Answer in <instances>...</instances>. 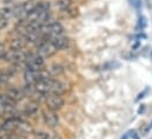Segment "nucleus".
Instances as JSON below:
<instances>
[{
  "instance_id": "1",
  "label": "nucleus",
  "mask_w": 152,
  "mask_h": 139,
  "mask_svg": "<svg viewBox=\"0 0 152 139\" xmlns=\"http://www.w3.org/2000/svg\"><path fill=\"white\" fill-rule=\"evenodd\" d=\"M27 56H28V53L24 52V50H20V51L10 50V51H7V52L5 53L2 60L8 61V63H12V64H18V65H19V64L26 61Z\"/></svg>"
},
{
  "instance_id": "2",
  "label": "nucleus",
  "mask_w": 152,
  "mask_h": 139,
  "mask_svg": "<svg viewBox=\"0 0 152 139\" xmlns=\"http://www.w3.org/2000/svg\"><path fill=\"white\" fill-rule=\"evenodd\" d=\"M45 102L47 105L48 110L52 111H59L63 106H64V98L59 94H54V93H48L45 98Z\"/></svg>"
},
{
  "instance_id": "3",
  "label": "nucleus",
  "mask_w": 152,
  "mask_h": 139,
  "mask_svg": "<svg viewBox=\"0 0 152 139\" xmlns=\"http://www.w3.org/2000/svg\"><path fill=\"white\" fill-rule=\"evenodd\" d=\"M25 63H26L27 69L33 70V71H41L44 69V65H45L44 58L41 56H39L38 53H36V54L30 53L27 56V59Z\"/></svg>"
},
{
  "instance_id": "4",
  "label": "nucleus",
  "mask_w": 152,
  "mask_h": 139,
  "mask_svg": "<svg viewBox=\"0 0 152 139\" xmlns=\"http://www.w3.org/2000/svg\"><path fill=\"white\" fill-rule=\"evenodd\" d=\"M58 52V50L56 48V46L47 39V40H45L42 44H40L38 46V51H37V53H38L39 56H41L42 58H50V57H52L53 54H56Z\"/></svg>"
},
{
  "instance_id": "5",
  "label": "nucleus",
  "mask_w": 152,
  "mask_h": 139,
  "mask_svg": "<svg viewBox=\"0 0 152 139\" xmlns=\"http://www.w3.org/2000/svg\"><path fill=\"white\" fill-rule=\"evenodd\" d=\"M42 119H44V123L48 126V127H57L59 125V116L57 114L56 111H52V110H48V108H45L42 112Z\"/></svg>"
},
{
  "instance_id": "6",
  "label": "nucleus",
  "mask_w": 152,
  "mask_h": 139,
  "mask_svg": "<svg viewBox=\"0 0 152 139\" xmlns=\"http://www.w3.org/2000/svg\"><path fill=\"white\" fill-rule=\"evenodd\" d=\"M20 120L21 119H19V118H8V119H5L4 124L1 125L2 126V131L4 132H7V133L18 131V126H19Z\"/></svg>"
},
{
  "instance_id": "7",
  "label": "nucleus",
  "mask_w": 152,
  "mask_h": 139,
  "mask_svg": "<svg viewBox=\"0 0 152 139\" xmlns=\"http://www.w3.org/2000/svg\"><path fill=\"white\" fill-rule=\"evenodd\" d=\"M51 80L52 78L48 79H40L39 81H37L33 86L36 89V91H38L42 94H48L51 93Z\"/></svg>"
},
{
  "instance_id": "8",
  "label": "nucleus",
  "mask_w": 152,
  "mask_h": 139,
  "mask_svg": "<svg viewBox=\"0 0 152 139\" xmlns=\"http://www.w3.org/2000/svg\"><path fill=\"white\" fill-rule=\"evenodd\" d=\"M47 39L56 46V48H57L58 51H59V50H63V48H65V47H67V45H69V40H67V38H65L63 34L47 37Z\"/></svg>"
},
{
  "instance_id": "9",
  "label": "nucleus",
  "mask_w": 152,
  "mask_h": 139,
  "mask_svg": "<svg viewBox=\"0 0 152 139\" xmlns=\"http://www.w3.org/2000/svg\"><path fill=\"white\" fill-rule=\"evenodd\" d=\"M6 96L10 99H12L13 102H15V103H18V102H20V100H23L25 98V94H24L23 90L18 89V87H10L7 90V92H6Z\"/></svg>"
},
{
  "instance_id": "10",
  "label": "nucleus",
  "mask_w": 152,
  "mask_h": 139,
  "mask_svg": "<svg viewBox=\"0 0 152 139\" xmlns=\"http://www.w3.org/2000/svg\"><path fill=\"white\" fill-rule=\"evenodd\" d=\"M65 92H66V86L63 83H60L59 80H56V79L51 80V93L63 96Z\"/></svg>"
},
{
  "instance_id": "11",
  "label": "nucleus",
  "mask_w": 152,
  "mask_h": 139,
  "mask_svg": "<svg viewBox=\"0 0 152 139\" xmlns=\"http://www.w3.org/2000/svg\"><path fill=\"white\" fill-rule=\"evenodd\" d=\"M26 46V41L23 37H18V38H13L10 42V48L14 50V51H20L24 50Z\"/></svg>"
},
{
  "instance_id": "12",
  "label": "nucleus",
  "mask_w": 152,
  "mask_h": 139,
  "mask_svg": "<svg viewBox=\"0 0 152 139\" xmlns=\"http://www.w3.org/2000/svg\"><path fill=\"white\" fill-rule=\"evenodd\" d=\"M38 110H39L38 103L30 100V103H27V104L25 105V108H24L23 113H24V116H32V114L37 113V112H38Z\"/></svg>"
},
{
  "instance_id": "13",
  "label": "nucleus",
  "mask_w": 152,
  "mask_h": 139,
  "mask_svg": "<svg viewBox=\"0 0 152 139\" xmlns=\"http://www.w3.org/2000/svg\"><path fill=\"white\" fill-rule=\"evenodd\" d=\"M18 131L20 133H24V135L25 133H32L33 132V127H32V125L30 123H27L24 119H21L20 123H19V126H18Z\"/></svg>"
},
{
  "instance_id": "14",
  "label": "nucleus",
  "mask_w": 152,
  "mask_h": 139,
  "mask_svg": "<svg viewBox=\"0 0 152 139\" xmlns=\"http://www.w3.org/2000/svg\"><path fill=\"white\" fill-rule=\"evenodd\" d=\"M63 66L61 65H59V64H54V65H52L50 70H48V73L51 74V77L52 75H59V74H61L63 73Z\"/></svg>"
},
{
  "instance_id": "15",
  "label": "nucleus",
  "mask_w": 152,
  "mask_h": 139,
  "mask_svg": "<svg viewBox=\"0 0 152 139\" xmlns=\"http://www.w3.org/2000/svg\"><path fill=\"white\" fill-rule=\"evenodd\" d=\"M71 6H72V1L71 0H60L59 2H58V7L61 10V11H70V8H71Z\"/></svg>"
},
{
  "instance_id": "16",
  "label": "nucleus",
  "mask_w": 152,
  "mask_h": 139,
  "mask_svg": "<svg viewBox=\"0 0 152 139\" xmlns=\"http://www.w3.org/2000/svg\"><path fill=\"white\" fill-rule=\"evenodd\" d=\"M12 14H13V11L10 7H4V8L0 10V17H4V18L8 19V17H11Z\"/></svg>"
},
{
  "instance_id": "17",
  "label": "nucleus",
  "mask_w": 152,
  "mask_h": 139,
  "mask_svg": "<svg viewBox=\"0 0 152 139\" xmlns=\"http://www.w3.org/2000/svg\"><path fill=\"white\" fill-rule=\"evenodd\" d=\"M48 137H50V135L46 133L45 131H38V132L34 133V138L36 139H48Z\"/></svg>"
},
{
  "instance_id": "18",
  "label": "nucleus",
  "mask_w": 152,
  "mask_h": 139,
  "mask_svg": "<svg viewBox=\"0 0 152 139\" xmlns=\"http://www.w3.org/2000/svg\"><path fill=\"white\" fill-rule=\"evenodd\" d=\"M8 26V19L7 18H4V17H0V30H4Z\"/></svg>"
},
{
  "instance_id": "19",
  "label": "nucleus",
  "mask_w": 152,
  "mask_h": 139,
  "mask_svg": "<svg viewBox=\"0 0 152 139\" xmlns=\"http://www.w3.org/2000/svg\"><path fill=\"white\" fill-rule=\"evenodd\" d=\"M146 26V19L144 18V17H142V18H139V27H142V29H144Z\"/></svg>"
},
{
  "instance_id": "20",
  "label": "nucleus",
  "mask_w": 152,
  "mask_h": 139,
  "mask_svg": "<svg viewBox=\"0 0 152 139\" xmlns=\"http://www.w3.org/2000/svg\"><path fill=\"white\" fill-rule=\"evenodd\" d=\"M130 2H131V5L133 6V7H136V8H138L139 6H140V0H129Z\"/></svg>"
},
{
  "instance_id": "21",
  "label": "nucleus",
  "mask_w": 152,
  "mask_h": 139,
  "mask_svg": "<svg viewBox=\"0 0 152 139\" xmlns=\"http://www.w3.org/2000/svg\"><path fill=\"white\" fill-rule=\"evenodd\" d=\"M48 139H61V137L59 135H52V136L48 137Z\"/></svg>"
},
{
  "instance_id": "22",
  "label": "nucleus",
  "mask_w": 152,
  "mask_h": 139,
  "mask_svg": "<svg viewBox=\"0 0 152 139\" xmlns=\"http://www.w3.org/2000/svg\"><path fill=\"white\" fill-rule=\"evenodd\" d=\"M127 138H129V136H127V135H125V136H124L121 139H127Z\"/></svg>"
},
{
  "instance_id": "23",
  "label": "nucleus",
  "mask_w": 152,
  "mask_h": 139,
  "mask_svg": "<svg viewBox=\"0 0 152 139\" xmlns=\"http://www.w3.org/2000/svg\"><path fill=\"white\" fill-rule=\"evenodd\" d=\"M0 139H2V137H1V136H0Z\"/></svg>"
},
{
  "instance_id": "24",
  "label": "nucleus",
  "mask_w": 152,
  "mask_h": 139,
  "mask_svg": "<svg viewBox=\"0 0 152 139\" xmlns=\"http://www.w3.org/2000/svg\"><path fill=\"white\" fill-rule=\"evenodd\" d=\"M151 57H152V52H151Z\"/></svg>"
}]
</instances>
